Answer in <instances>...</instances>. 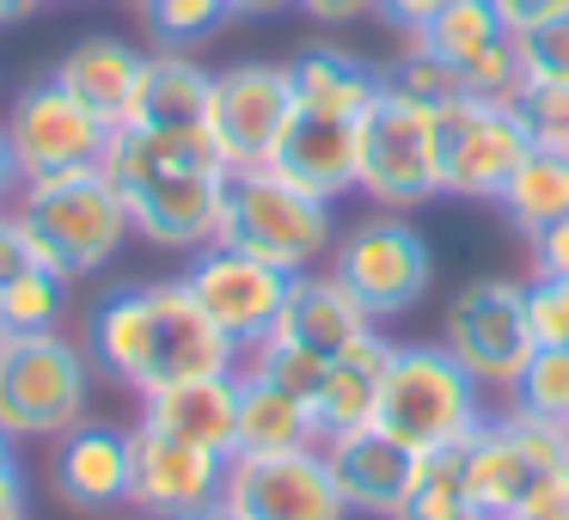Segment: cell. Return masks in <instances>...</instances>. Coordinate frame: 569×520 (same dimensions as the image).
Here are the masks:
<instances>
[{
	"instance_id": "cell-18",
	"label": "cell",
	"mask_w": 569,
	"mask_h": 520,
	"mask_svg": "<svg viewBox=\"0 0 569 520\" xmlns=\"http://www.w3.org/2000/svg\"><path fill=\"white\" fill-rule=\"evenodd\" d=\"M325 447V466H331L337 490H343L349 514H368V520H392L398 502H405L410 478H417L422 453H410L398 434H386L380 422L368 429H349V434H331Z\"/></svg>"
},
{
	"instance_id": "cell-29",
	"label": "cell",
	"mask_w": 569,
	"mask_h": 520,
	"mask_svg": "<svg viewBox=\"0 0 569 520\" xmlns=\"http://www.w3.org/2000/svg\"><path fill=\"white\" fill-rule=\"evenodd\" d=\"M502 38H508V26H502V13H496L490 0H453V7H441L410 43H422V50L447 56L453 68H466L471 56H483Z\"/></svg>"
},
{
	"instance_id": "cell-42",
	"label": "cell",
	"mask_w": 569,
	"mask_h": 520,
	"mask_svg": "<svg viewBox=\"0 0 569 520\" xmlns=\"http://www.w3.org/2000/svg\"><path fill=\"white\" fill-rule=\"evenodd\" d=\"M515 520H569V466L563 471H551V478L539 483V490L520 502V514Z\"/></svg>"
},
{
	"instance_id": "cell-8",
	"label": "cell",
	"mask_w": 569,
	"mask_h": 520,
	"mask_svg": "<svg viewBox=\"0 0 569 520\" xmlns=\"http://www.w3.org/2000/svg\"><path fill=\"white\" fill-rule=\"evenodd\" d=\"M325 270L368 307L373 324L410 319L435 288V251L422 239V227L410 214H361L356 227H337V246L325 258Z\"/></svg>"
},
{
	"instance_id": "cell-3",
	"label": "cell",
	"mask_w": 569,
	"mask_h": 520,
	"mask_svg": "<svg viewBox=\"0 0 569 520\" xmlns=\"http://www.w3.org/2000/svg\"><path fill=\"white\" fill-rule=\"evenodd\" d=\"M19 227H26L38 263H50L56 276L80 282L99 276L123 258L136 214H129L123 190L111 184L104 166H80V172H56V178H31L13 202Z\"/></svg>"
},
{
	"instance_id": "cell-47",
	"label": "cell",
	"mask_w": 569,
	"mask_h": 520,
	"mask_svg": "<svg viewBox=\"0 0 569 520\" xmlns=\"http://www.w3.org/2000/svg\"><path fill=\"white\" fill-rule=\"evenodd\" d=\"M227 7H233V19H270L282 7H295V0H227Z\"/></svg>"
},
{
	"instance_id": "cell-23",
	"label": "cell",
	"mask_w": 569,
	"mask_h": 520,
	"mask_svg": "<svg viewBox=\"0 0 569 520\" xmlns=\"http://www.w3.org/2000/svg\"><path fill=\"white\" fill-rule=\"evenodd\" d=\"M386 361H392V337H386V331H368L361 343H349L343 356H331L319 392H312V422H319V441L349 434V429H368L373 410H380Z\"/></svg>"
},
{
	"instance_id": "cell-43",
	"label": "cell",
	"mask_w": 569,
	"mask_h": 520,
	"mask_svg": "<svg viewBox=\"0 0 569 520\" xmlns=\"http://www.w3.org/2000/svg\"><path fill=\"white\" fill-rule=\"evenodd\" d=\"M490 7L502 13L508 31H532V26H545V19L569 13V0H490Z\"/></svg>"
},
{
	"instance_id": "cell-38",
	"label": "cell",
	"mask_w": 569,
	"mask_h": 520,
	"mask_svg": "<svg viewBox=\"0 0 569 520\" xmlns=\"http://www.w3.org/2000/svg\"><path fill=\"white\" fill-rule=\"evenodd\" d=\"M520 117H527L539 148L569 153V87H520Z\"/></svg>"
},
{
	"instance_id": "cell-33",
	"label": "cell",
	"mask_w": 569,
	"mask_h": 520,
	"mask_svg": "<svg viewBox=\"0 0 569 520\" xmlns=\"http://www.w3.org/2000/svg\"><path fill=\"white\" fill-rule=\"evenodd\" d=\"M502 398H508L515 410H532V417L569 422V349L539 343V349H532V361L520 368V380L508 386Z\"/></svg>"
},
{
	"instance_id": "cell-52",
	"label": "cell",
	"mask_w": 569,
	"mask_h": 520,
	"mask_svg": "<svg viewBox=\"0 0 569 520\" xmlns=\"http://www.w3.org/2000/svg\"><path fill=\"white\" fill-rule=\"evenodd\" d=\"M129 520H148V514H136V508H129Z\"/></svg>"
},
{
	"instance_id": "cell-5",
	"label": "cell",
	"mask_w": 569,
	"mask_h": 520,
	"mask_svg": "<svg viewBox=\"0 0 569 520\" xmlns=\"http://www.w3.org/2000/svg\"><path fill=\"white\" fill-rule=\"evenodd\" d=\"M373 422L398 434L410 453H447V447H466L490 422V404L447 343H392Z\"/></svg>"
},
{
	"instance_id": "cell-41",
	"label": "cell",
	"mask_w": 569,
	"mask_h": 520,
	"mask_svg": "<svg viewBox=\"0 0 569 520\" xmlns=\"http://www.w3.org/2000/svg\"><path fill=\"white\" fill-rule=\"evenodd\" d=\"M31 263H38V251H31L26 227H19L13 209H0V288L13 282V276H26Z\"/></svg>"
},
{
	"instance_id": "cell-36",
	"label": "cell",
	"mask_w": 569,
	"mask_h": 520,
	"mask_svg": "<svg viewBox=\"0 0 569 520\" xmlns=\"http://www.w3.org/2000/svg\"><path fill=\"white\" fill-rule=\"evenodd\" d=\"M459 80H466V99H520V87H527V74H520L515 31H508L502 43H490L483 56H471V62L459 68Z\"/></svg>"
},
{
	"instance_id": "cell-6",
	"label": "cell",
	"mask_w": 569,
	"mask_h": 520,
	"mask_svg": "<svg viewBox=\"0 0 569 520\" xmlns=\"http://www.w3.org/2000/svg\"><path fill=\"white\" fill-rule=\"evenodd\" d=\"M92 404V356L68 331H13L0 343V429L26 441H56Z\"/></svg>"
},
{
	"instance_id": "cell-30",
	"label": "cell",
	"mask_w": 569,
	"mask_h": 520,
	"mask_svg": "<svg viewBox=\"0 0 569 520\" xmlns=\"http://www.w3.org/2000/svg\"><path fill=\"white\" fill-rule=\"evenodd\" d=\"M68 300H74V282L56 276L50 263H31L26 276L0 288V319H7V331H62Z\"/></svg>"
},
{
	"instance_id": "cell-25",
	"label": "cell",
	"mask_w": 569,
	"mask_h": 520,
	"mask_svg": "<svg viewBox=\"0 0 569 520\" xmlns=\"http://www.w3.org/2000/svg\"><path fill=\"white\" fill-rule=\"evenodd\" d=\"M141 62H148V56L123 38H80L74 50H62V62H56L50 74L62 80L92 117H104V123L117 129L129 117V99H136Z\"/></svg>"
},
{
	"instance_id": "cell-11",
	"label": "cell",
	"mask_w": 569,
	"mask_h": 520,
	"mask_svg": "<svg viewBox=\"0 0 569 520\" xmlns=\"http://www.w3.org/2000/svg\"><path fill=\"white\" fill-rule=\"evenodd\" d=\"M441 136V197L496 202L539 141L515 99H453L435 117Z\"/></svg>"
},
{
	"instance_id": "cell-27",
	"label": "cell",
	"mask_w": 569,
	"mask_h": 520,
	"mask_svg": "<svg viewBox=\"0 0 569 520\" xmlns=\"http://www.w3.org/2000/svg\"><path fill=\"white\" fill-rule=\"evenodd\" d=\"M496 209H502V221L515 227L520 239H532L539 227L563 221L569 214V153L532 148L527 160H520V172L508 178V190L496 197Z\"/></svg>"
},
{
	"instance_id": "cell-10",
	"label": "cell",
	"mask_w": 569,
	"mask_h": 520,
	"mask_svg": "<svg viewBox=\"0 0 569 520\" xmlns=\"http://www.w3.org/2000/svg\"><path fill=\"white\" fill-rule=\"evenodd\" d=\"M441 343L453 349V361L483 392H508L520 380V368L532 361V349H539L532 319H527V282H515V276L466 282L447 300Z\"/></svg>"
},
{
	"instance_id": "cell-14",
	"label": "cell",
	"mask_w": 569,
	"mask_h": 520,
	"mask_svg": "<svg viewBox=\"0 0 569 520\" xmlns=\"http://www.w3.org/2000/svg\"><path fill=\"white\" fill-rule=\"evenodd\" d=\"M295 74L288 62H233L214 74L209 92V136L227 166H270L276 141L295 123Z\"/></svg>"
},
{
	"instance_id": "cell-1",
	"label": "cell",
	"mask_w": 569,
	"mask_h": 520,
	"mask_svg": "<svg viewBox=\"0 0 569 520\" xmlns=\"http://www.w3.org/2000/svg\"><path fill=\"white\" fill-rule=\"evenodd\" d=\"M87 356L104 380L136 398L202 373H239V343L202 312L184 276L123 282L99 294L87 312Z\"/></svg>"
},
{
	"instance_id": "cell-44",
	"label": "cell",
	"mask_w": 569,
	"mask_h": 520,
	"mask_svg": "<svg viewBox=\"0 0 569 520\" xmlns=\"http://www.w3.org/2000/svg\"><path fill=\"white\" fill-rule=\"evenodd\" d=\"M441 7H453V0H380V19H386V26H398L405 38H417Z\"/></svg>"
},
{
	"instance_id": "cell-7",
	"label": "cell",
	"mask_w": 569,
	"mask_h": 520,
	"mask_svg": "<svg viewBox=\"0 0 569 520\" xmlns=\"http://www.w3.org/2000/svg\"><path fill=\"white\" fill-rule=\"evenodd\" d=\"M429 104L386 87L356 123V197L386 214H417L441 197V136Z\"/></svg>"
},
{
	"instance_id": "cell-9",
	"label": "cell",
	"mask_w": 569,
	"mask_h": 520,
	"mask_svg": "<svg viewBox=\"0 0 569 520\" xmlns=\"http://www.w3.org/2000/svg\"><path fill=\"white\" fill-rule=\"evenodd\" d=\"M466 459V496L478 520H515L520 502L539 490L551 471L569 466V422L532 417V410H490L478 434L459 447Z\"/></svg>"
},
{
	"instance_id": "cell-31",
	"label": "cell",
	"mask_w": 569,
	"mask_h": 520,
	"mask_svg": "<svg viewBox=\"0 0 569 520\" xmlns=\"http://www.w3.org/2000/svg\"><path fill=\"white\" fill-rule=\"evenodd\" d=\"M386 87L405 92V99H417V104H429V111H447L453 99H466L459 68L447 62V56L422 50V43H405V50H398V62H386Z\"/></svg>"
},
{
	"instance_id": "cell-40",
	"label": "cell",
	"mask_w": 569,
	"mask_h": 520,
	"mask_svg": "<svg viewBox=\"0 0 569 520\" xmlns=\"http://www.w3.org/2000/svg\"><path fill=\"white\" fill-rule=\"evenodd\" d=\"M295 13H307L325 31H349L361 19H380V0H295Z\"/></svg>"
},
{
	"instance_id": "cell-17",
	"label": "cell",
	"mask_w": 569,
	"mask_h": 520,
	"mask_svg": "<svg viewBox=\"0 0 569 520\" xmlns=\"http://www.w3.org/2000/svg\"><path fill=\"white\" fill-rule=\"evenodd\" d=\"M129 471H136V429H123V422L87 417L50 441V496L74 514L129 508Z\"/></svg>"
},
{
	"instance_id": "cell-49",
	"label": "cell",
	"mask_w": 569,
	"mask_h": 520,
	"mask_svg": "<svg viewBox=\"0 0 569 520\" xmlns=\"http://www.w3.org/2000/svg\"><path fill=\"white\" fill-rule=\"evenodd\" d=\"M13 466H19V441L0 429V471H13Z\"/></svg>"
},
{
	"instance_id": "cell-37",
	"label": "cell",
	"mask_w": 569,
	"mask_h": 520,
	"mask_svg": "<svg viewBox=\"0 0 569 520\" xmlns=\"http://www.w3.org/2000/svg\"><path fill=\"white\" fill-rule=\"evenodd\" d=\"M527 319L539 343L569 349V276H527Z\"/></svg>"
},
{
	"instance_id": "cell-45",
	"label": "cell",
	"mask_w": 569,
	"mask_h": 520,
	"mask_svg": "<svg viewBox=\"0 0 569 520\" xmlns=\"http://www.w3.org/2000/svg\"><path fill=\"white\" fill-rule=\"evenodd\" d=\"M0 520H31V490H26V466L0 471Z\"/></svg>"
},
{
	"instance_id": "cell-4",
	"label": "cell",
	"mask_w": 569,
	"mask_h": 520,
	"mask_svg": "<svg viewBox=\"0 0 569 520\" xmlns=\"http://www.w3.org/2000/svg\"><path fill=\"white\" fill-rule=\"evenodd\" d=\"M214 239L276 263L282 276H307V270H325V258L337 246V221H331V202L288 184L276 166H227Z\"/></svg>"
},
{
	"instance_id": "cell-13",
	"label": "cell",
	"mask_w": 569,
	"mask_h": 520,
	"mask_svg": "<svg viewBox=\"0 0 569 520\" xmlns=\"http://www.w3.org/2000/svg\"><path fill=\"white\" fill-rule=\"evenodd\" d=\"M221 502L239 520H349L325 447H288V453H233L227 459Z\"/></svg>"
},
{
	"instance_id": "cell-35",
	"label": "cell",
	"mask_w": 569,
	"mask_h": 520,
	"mask_svg": "<svg viewBox=\"0 0 569 520\" xmlns=\"http://www.w3.org/2000/svg\"><path fill=\"white\" fill-rule=\"evenodd\" d=\"M515 50L527 87H569V13L545 19L532 31H515Z\"/></svg>"
},
{
	"instance_id": "cell-22",
	"label": "cell",
	"mask_w": 569,
	"mask_h": 520,
	"mask_svg": "<svg viewBox=\"0 0 569 520\" xmlns=\"http://www.w3.org/2000/svg\"><path fill=\"white\" fill-rule=\"evenodd\" d=\"M295 74V104L319 117H343V123H361L368 104L386 92V68H373L368 56L343 50V43H307V50L288 62Z\"/></svg>"
},
{
	"instance_id": "cell-39",
	"label": "cell",
	"mask_w": 569,
	"mask_h": 520,
	"mask_svg": "<svg viewBox=\"0 0 569 520\" xmlns=\"http://www.w3.org/2000/svg\"><path fill=\"white\" fill-rule=\"evenodd\" d=\"M527 276H569V214L527 239Z\"/></svg>"
},
{
	"instance_id": "cell-21",
	"label": "cell",
	"mask_w": 569,
	"mask_h": 520,
	"mask_svg": "<svg viewBox=\"0 0 569 520\" xmlns=\"http://www.w3.org/2000/svg\"><path fill=\"white\" fill-rule=\"evenodd\" d=\"M270 166L288 184H300L307 197H319L337 209L343 197H356V123L319 117V111H295L288 136L276 141V153H270Z\"/></svg>"
},
{
	"instance_id": "cell-48",
	"label": "cell",
	"mask_w": 569,
	"mask_h": 520,
	"mask_svg": "<svg viewBox=\"0 0 569 520\" xmlns=\"http://www.w3.org/2000/svg\"><path fill=\"white\" fill-rule=\"evenodd\" d=\"M50 0H0V26H26L31 13H43Z\"/></svg>"
},
{
	"instance_id": "cell-16",
	"label": "cell",
	"mask_w": 569,
	"mask_h": 520,
	"mask_svg": "<svg viewBox=\"0 0 569 520\" xmlns=\"http://www.w3.org/2000/svg\"><path fill=\"white\" fill-rule=\"evenodd\" d=\"M227 490V459L209 447L172 441L136 422V471H129V508L148 520H190L214 508Z\"/></svg>"
},
{
	"instance_id": "cell-46",
	"label": "cell",
	"mask_w": 569,
	"mask_h": 520,
	"mask_svg": "<svg viewBox=\"0 0 569 520\" xmlns=\"http://www.w3.org/2000/svg\"><path fill=\"white\" fill-rule=\"evenodd\" d=\"M19 190H26V166H19L13 141H7V123H0V209H13Z\"/></svg>"
},
{
	"instance_id": "cell-51",
	"label": "cell",
	"mask_w": 569,
	"mask_h": 520,
	"mask_svg": "<svg viewBox=\"0 0 569 520\" xmlns=\"http://www.w3.org/2000/svg\"><path fill=\"white\" fill-rule=\"evenodd\" d=\"M7 337H13V331H7V319H0V343H7Z\"/></svg>"
},
{
	"instance_id": "cell-32",
	"label": "cell",
	"mask_w": 569,
	"mask_h": 520,
	"mask_svg": "<svg viewBox=\"0 0 569 520\" xmlns=\"http://www.w3.org/2000/svg\"><path fill=\"white\" fill-rule=\"evenodd\" d=\"M136 7H141V26L153 31L160 50H190V43L214 38L233 19L227 0H136Z\"/></svg>"
},
{
	"instance_id": "cell-26",
	"label": "cell",
	"mask_w": 569,
	"mask_h": 520,
	"mask_svg": "<svg viewBox=\"0 0 569 520\" xmlns=\"http://www.w3.org/2000/svg\"><path fill=\"white\" fill-rule=\"evenodd\" d=\"M288 447H319L312 404L239 368V453H288Z\"/></svg>"
},
{
	"instance_id": "cell-28",
	"label": "cell",
	"mask_w": 569,
	"mask_h": 520,
	"mask_svg": "<svg viewBox=\"0 0 569 520\" xmlns=\"http://www.w3.org/2000/svg\"><path fill=\"white\" fill-rule=\"evenodd\" d=\"M392 520H478V508L466 496V459H459V447L422 453V466H417V478H410Z\"/></svg>"
},
{
	"instance_id": "cell-24",
	"label": "cell",
	"mask_w": 569,
	"mask_h": 520,
	"mask_svg": "<svg viewBox=\"0 0 569 520\" xmlns=\"http://www.w3.org/2000/svg\"><path fill=\"white\" fill-rule=\"evenodd\" d=\"M209 92H214V74L190 50H148L123 123H136V129H202L209 123Z\"/></svg>"
},
{
	"instance_id": "cell-19",
	"label": "cell",
	"mask_w": 569,
	"mask_h": 520,
	"mask_svg": "<svg viewBox=\"0 0 569 520\" xmlns=\"http://www.w3.org/2000/svg\"><path fill=\"white\" fill-rule=\"evenodd\" d=\"M141 429H160L172 441L209 447V453L233 459L239 453V373H202V380H178L141 398Z\"/></svg>"
},
{
	"instance_id": "cell-2",
	"label": "cell",
	"mask_w": 569,
	"mask_h": 520,
	"mask_svg": "<svg viewBox=\"0 0 569 520\" xmlns=\"http://www.w3.org/2000/svg\"><path fill=\"white\" fill-rule=\"evenodd\" d=\"M104 172L123 190L136 233L160 251H202L221 221L227 160L209 129H136L117 123L104 148Z\"/></svg>"
},
{
	"instance_id": "cell-15",
	"label": "cell",
	"mask_w": 569,
	"mask_h": 520,
	"mask_svg": "<svg viewBox=\"0 0 569 520\" xmlns=\"http://www.w3.org/2000/svg\"><path fill=\"white\" fill-rule=\"evenodd\" d=\"M178 276H184L190 294L202 300V312L239 343V356L258 349L263 337L276 331L288 282H295V276H282L276 263L251 258V251H239V246H221V239H209L202 251H190Z\"/></svg>"
},
{
	"instance_id": "cell-12",
	"label": "cell",
	"mask_w": 569,
	"mask_h": 520,
	"mask_svg": "<svg viewBox=\"0 0 569 520\" xmlns=\"http://www.w3.org/2000/svg\"><path fill=\"white\" fill-rule=\"evenodd\" d=\"M0 123H7V141L26 166V184L56 172H80V166H104V148H111V123L92 117L56 74L19 87Z\"/></svg>"
},
{
	"instance_id": "cell-20",
	"label": "cell",
	"mask_w": 569,
	"mask_h": 520,
	"mask_svg": "<svg viewBox=\"0 0 569 520\" xmlns=\"http://www.w3.org/2000/svg\"><path fill=\"white\" fill-rule=\"evenodd\" d=\"M368 331H380V324L368 319V307H361V300L349 294L331 270H307V276L288 282L282 319H276L270 337H282V343L312 349V356L331 361V356H343L349 343H361Z\"/></svg>"
},
{
	"instance_id": "cell-34",
	"label": "cell",
	"mask_w": 569,
	"mask_h": 520,
	"mask_svg": "<svg viewBox=\"0 0 569 520\" xmlns=\"http://www.w3.org/2000/svg\"><path fill=\"white\" fill-rule=\"evenodd\" d=\"M239 368L263 373V380H276L282 392H295V398H307V404H312V392H319V380H325V368H331V361L312 356V349L282 343V337H263L258 349H246V356H239Z\"/></svg>"
},
{
	"instance_id": "cell-50",
	"label": "cell",
	"mask_w": 569,
	"mask_h": 520,
	"mask_svg": "<svg viewBox=\"0 0 569 520\" xmlns=\"http://www.w3.org/2000/svg\"><path fill=\"white\" fill-rule=\"evenodd\" d=\"M190 520H239V514L227 502H214V508H202V514H190Z\"/></svg>"
}]
</instances>
